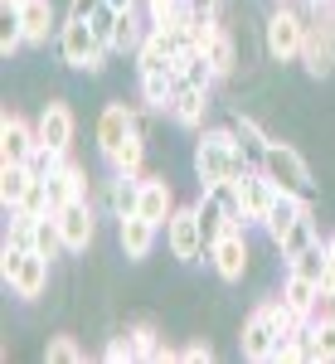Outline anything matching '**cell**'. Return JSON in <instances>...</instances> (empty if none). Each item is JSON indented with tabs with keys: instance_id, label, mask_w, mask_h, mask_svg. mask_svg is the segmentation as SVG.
Returning <instances> with one entry per match:
<instances>
[{
	"instance_id": "obj_2",
	"label": "cell",
	"mask_w": 335,
	"mask_h": 364,
	"mask_svg": "<svg viewBox=\"0 0 335 364\" xmlns=\"http://www.w3.org/2000/svg\"><path fill=\"white\" fill-rule=\"evenodd\" d=\"M107 54H112V49L92 34L87 20L68 15V20L58 25V58H63L73 73H102V68H107Z\"/></svg>"
},
{
	"instance_id": "obj_38",
	"label": "cell",
	"mask_w": 335,
	"mask_h": 364,
	"mask_svg": "<svg viewBox=\"0 0 335 364\" xmlns=\"http://www.w3.org/2000/svg\"><path fill=\"white\" fill-rule=\"evenodd\" d=\"M321 296L335 301V238H326V277H321Z\"/></svg>"
},
{
	"instance_id": "obj_7",
	"label": "cell",
	"mask_w": 335,
	"mask_h": 364,
	"mask_svg": "<svg viewBox=\"0 0 335 364\" xmlns=\"http://www.w3.org/2000/svg\"><path fill=\"white\" fill-rule=\"evenodd\" d=\"M238 350H243V360H252V364L277 360V301L252 306V316L243 321V336H238Z\"/></svg>"
},
{
	"instance_id": "obj_12",
	"label": "cell",
	"mask_w": 335,
	"mask_h": 364,
	"mask_svg": "<svg viewBox=\"0 0 335 364\" xmlns=\"http://www.w3.org/2000/svg\"><path fill=\"white\" fill-rule=\"evenodd\" d=\"M238 190H243V214H248V228L257 224L262 228V219H267V209H272V199H277V185L267 180V170L252 166L238 175Z\"/></svg>"
},
{
	"instance_id": "obj_19",
	"label": "cell",
	"mask_w": 335,
	"mask_h": 364,
	"mask_svg": "<svg viewBox=\"0 0 335 364\" xmlns=\"http://www.w3.org/2000/svg\"><path fill=\"white\" fill-rule=\"evenodd\" d=\"M137 214H146V219H156V224L166 228V219L175 214V190H170L166 175H146V180H141Z\"/></svg>"
},
{
	"instance_id": "obj_40",
	"label": "cell",
	"mask_w": 335,
	"mask_h": 364,
	"mask_svg": "<svg viewBox=\"0 0 335 364\" xmlns=\"http://www.w3.org/2000/svg\"><path fill=\"white\" fill-rule=\"evenodd\" d=\"M102 0H68V15H78V20H87L92 10H97Z\"/></svg>"
},
{
	"instance_id": "obj_18",
	"label": "cell",
	"mask_w": 335,
	"mask_h": 364,
	"mask_svg": "<svg viewBox=\"0 0 335 364\" xmlns=\"http://www.w3.org/2000/svg\"><path fill=\"white\" fill-rule=\"evenodd\" d=\"M311 209V199H302V195H287V190H277V199H272V209H267V219H262V233L272 238V248H277L282 238H287V228L297 224L302 214Z\"/></svg>"
},
{
	"instance_id": "obj_29",
	"label": "cell",
	"mask_w": 335,
	"mask_h": 364,
	"mask_svg": "<svg viewBox=\"0 0 335 364\" xmlns=\"http://www.w3.org/2000/svg\"><path fill=\"white\" fill-rule=\"evenodd\" d=\"M204 58L214 63V73H219V78H228V73L238 68V44H233V34H228L223 25H219V34L204 44Z\"/></svg>"
},
{
	"instance_id": "obj_35",
	"label": "cell",
	"mask_w": 335,
	"mask_h": 364,
	"mask_svg": "<svg viewBox=\"0 0 335 364\" xmlns=\"http://www.w3.org/2000/svg\"><path fill=\"white\" fill-rule=\"evenodd\" d=\"M44 360H49V364H83L87 355H83V345H78L73 336H54V340H49V350H44Z\"/></svg>"
},
{
	"instance_id": "obj_14",
	"label": "cell",
	"mask_w": 335,
	"mask_h": 364,
	"mask_svg": "<svg viewBox=\"0 0 335 364\" xmlns=\"http://www.w3.org/2000/svg\"><path fill=\"white\" fill-rule=\"evenodd\" d=\"M166 117L175 127H185V132H195L204 127V117H209V87H195V83H180L175 87V97H170Z\"/></svg>"
},
{
	"instance_id": "obj_31",
	"label": "cell",
	"mask_w": 335,
	"mask_h": 364,
	"mask_svg": "<svg viewBox=\"0 0 335 364\" xmlns=\"http://www.w3.org/2000/svg\"><path fill=\"white\" fill-rule=\"evenodd\" d=\"M146 29H141L137 10H117V34H112V54H137Z\"/></svg>"
},
{
	"instance_id": "obj_21",
	"label": "cell",
	"mask_w": 335,
	"mask_h": 364,
	"mask_svg": "<svg viewBox=\"0 0 335 364\" xmlns=\"http://www.w3.org/2000/svg\"><path fill=\"white\" fill-rule=\"evenodd\" d=\"M282 306L287 311H297V316H316V311L321 306H331V301H326V296H321V287H316V282H307V277H292V272H287V282H282Z\"/></svg>"
},
{
	"instance_id": "obj_39",
	"label": "cell",
	"mask_w": 335,
	"mask_h": 364,
	"mask_svg": "<svg viewBox=\"0 0 335 364\" xmlns=\"http://www.w3.org/2000/svg\"><path fill=\"white\" fill-rule=\"evenodd\" d=\"M180 360H204V364H209V360H214V345H209V340H190V345H185V350H180Z\"/></svg>"
},
{
	"instance_id": "obj_24",
	"label": "cell",
	"mask_w": 335,
	"mask_h": 364,
	"mask_svg": "<svg viewBox=\"0 0 335 364\" xmlns=\"http://www.w3.org/2000/svg\"><path fill=\"white\" fill-rule=\"evenodd\" d=\"M137 199H141V175H112L107 180V214L112 219L137 214Z\"/></svg>"
},
{
	"instance_id": "obj_8",
	"label": "cell",
	"mask_w": 335,
	"mask_h": 364,
	"mask_svg": "<svg viewBox=\"0 0 335 364\" xmlns=\"http://www.w3.org/2000/svg\"><path fill=\"white\" fill-rule=\"evenodd\" d=\"M34 132H39V146H44V151L68 156L73 132H78V117H73L68 102H44V112H39V122H34Z\"/></svg>"
},
{
	"instance_id": "obj_3",
	"label": "cell",
	"mask_w": 335,
	"mask_h": 364,
	"mask_svg": "<svg viewBox=\"0 0 335 364\" xmlns=\"http://www.w3.org/2000/svg\"><path fill=\"white\" fill-rule=\"evenodd\" d=\"M257 166L267 170V180H272L277 190H287V195H302V199L316 195V175H311L307 156H302L297 146H287V141H272V146L262 151V161H257Z\"/></svg>"
},
{
	"instance_id": "obj_43",
	"label": "cell",
	"mask_w": 335,
	"mask_h": 364,
	"mask_svg": "<svg viewBox=\"0 0 335 364\" xmlns=\"http://www.w3.org/2000/svg\"><path fill=\"white\" fill-rule=\"evenodd\" d=\"M326 15H331V25H335V0H331V5H326Z\"/></svg>"
},
{
	"instance_id": "obj_28",
	"label": "cell",
	"mask_w": 335,
	"mask_h": 364,
	"mask_svg": "<svg viewBox=\"0 0 335 364\" xmlns=\"http://www.w3.org/2000/svg\"><path fill=\"white\" fill-rule=\"evenodd\" d=\"M29 185H34V170L29 166H5V161H0V204H5V209H15V204L25 199Z\"/></svg>"
},
{
	"instance_id": "obj_34",
	"label": "cell",
	"mask_w": 335,
	"mask_h": 364,
	"mask_svg": "<svg viewBox=\"0 0 335 364\" xmlns=\"http://www.w3.org/2000/svg\"><path fill=\"white\" fill-rule=\"evenodd\" d=\"M233 127H238V136H243V146H248V156H252V161H262V151L272 146V136H267V132H262V127H257L248 112L233 117Z\"/></svg>"
},
{
	"instance_id": "obj_15",
	"label": "cell",
	"mask_w": 335,
	"mask_h": 364,
	"mask_svg": "<svg viewBox=\"0 0 335 364\" xmlns=\"http://www.w3.org/2000/svg\"><path fill=\"white\" fill-rule=\"evenodd\" d=\"M44 185H49V209H63V204H73V199H87V175L78 161H68L63 156V166L54 170V175H44Z\"/></svg>"
},
{
	"instance_id": "obj_9",
	"label": "cell",
	"mask_w": 335,
	"mask_h": 364,
	"mask_svg": "<svg viewBox=\"0 0 335 364\" xmlns=\"http://www.w3.org/2000/svg\"><path fill=\"white\" fill-rule=\"evenodd\" d=\"M39 151V132L29 127L20 112L0 117V161L5 166H29V156Z\"/></svg>"
},
{
	"instance_id": "obj_27",
	"label": "cell",
	"mask_w": 335,
	"mask_h": 364,
	"mask_svg": "<svg viewBox=\"0 0 335 364\" xmlns=\"http://www.w3.org/2000/svg\"><path fill=\"white\" fill-rule=\"evenodd\" d=\"M287 272L321 287V277H326V238H321V243H311V248H302V252H292V257H287Z\"/></svg>"
},
{
	"instance_id": "obj_20",
	"label": "cell",
	"mask_w": 335,
	"mask_h": 364,
	"mask_svg": "<svg viewBox=\"0 0 335 364\" xmlns=\"http://www.w3.org/2000/svg\"><path fill=\"white\" fill-rule=\"evenodd\" d=\"M307 345H311V364H335V311L321 306L307 321Z\"/></svg>"
},
{
	"instance_id": "obj_36",
	"label": "cell",
	"mask_w": 335,
	"mask_h": 364,
	"mask_svg": "<svg viewBox=\"0 0 335 364\" xmlns=\"http://www.w3.org/2000/svg\"><path fill=\"white\" fill-rule=\"evenodd\" d=\"M87 25H92V34H97V39H102V44L112 49V34H117V10H112L107 0H102V5L87 15Z\"/></svg>"
},
{
	"instance_id": "obj_11",
	"label": "cell",
	"mask_w": 335,
	"mask_h": 364,
	"mask_svg": "<svg viewBox=\"0 0 335 364\" xmlns=\"http://www.w3.org/2000/svg\"><path fill=\"white\" fill-rule=\"evenodd\" d=\"M137 132H141V117L132 112L127 102H107V107H102V117H97V151H102V156H112L122 141L137 136Z\"/></svg>"
},
{
	"instance_id": "obj_30",
	"label": "cell",
	"mask_w": 335,
	"mask_h": 364,
	"mask_svg": "<svg viewBox=\"0 0 335 364\" xmlns=\"http://www.w3.org/2000/svg\"><path fill=\"white\" fill-rule=\"evenodd\" d=\"M25 49V25H20V5H5L0 0V54L15 58Z\"/></svg>"
},
{
	"instance_id": "obj_37",
	"label": "cell",
	"mask_w": 335,
	"mask_h": 364,
	"mask_svg": "<svg viewBox=\"0 0 335 364\" xmlns=\"http://www.w3.org/2000/svg\"><path fill=\"white\" fill-rule=\"evenodd\" d=\"M102 360H107V364H127V360H137V345H132V336H112L107 345H102Z\"/></svg>"
},
{
	"instance_id": "obj_45",
	"label": "cell",
	"mask_w": 335,
	"mask_h": 364,
	"mask_svg": "<svg viewBox=\"0 0 335 364\" xmlns=\"http://www.w3.org/2000/svg\"><path fill=\"white\" fill-rule=\"evenodd\" d=\"M5 5H25V0H5Z\"/></svg>"
},
{
	"instance_id": "obj_41",
	"label": "cell",
	"mask_w": 335,
	"mask_h": 364,
	"mask_svg": "<svg viewBox=\"0 0 335 364\" xmlns=\"http://www.w3.org/2000/svg\"><path fill=\"white\" fill-rule=\"evenodd\" d=\"M190 15H219V0H185Z\"/></svg>"
},
{
	"instance_id": "obj_16",
	"label": "cell",
	"mask_w": 335,
	"mask_h": 364,
	"mask_svg": "<svg viewBox=\"0 0 335 364\" xmlns=\"http://www.w3.org/2000/svg\"><path fill=\"white\" fill-rule=\"evenodd\" d=\"M302 63H307L311 78H326L335 68V25L321 20V25L307 29V49H302Z\"/></svg>"
},
{
	"instance_id": "obj_25",
	"label": "cell",
	"mask_w": 335,
	"mask_h": 364,
	"mask_svg": "<svg viewBox=\"0 0 335 364\" xmlns=\"http://www.w3.org/2000/svg\"><path fill=\"white\" fill-rule=\"evenodd\" d=\"M102 161H107L112 175H141V166H146V136H141V132L127 136L112 156H102Z\"/></svg>"
},
{
	"instance_id": "obj_1",
	"label": "cell",
	"mask_w": 335,
	"mask_h": 364,
	"mask_svg": "<svg viewBox=\"0 0 335 364\" xmlns=\"http://www.w3.org/2000/svg\"><path fill=\"white\" fill-rule=\"evenodd\" d=\"M243 170H252V156L238 127H209L195 146V175H199V190L204 185H219V180H238Z\"/></svg>"
},
{
	"instance_id": "obj_44",
	"label": "cell",
	"mask_w": 335,
	"mask_h": 364,
	"mask_svg": "<svg viewBox=\"0 0 335 364\" xmlns=\"http://www.w3.org/2000/svg\"><path fill=\"white\" fill-rule=\"evenodd\" d=\"M311 5H316V10H326V5H331V0H311Z\"/></svg>"
},
{
	"instance_id": "obj_17",
	"label": "cell",
	"mask_w": 335,
	"mask_h": 364,
	"mask_svg": "<svg viewBox=\"0 0 335 364\" xmlns=\"http://www.w3.org/2000/svg\"><path fill=\"white\" fill-rule=\"evenodd\" d=\"M44 287H49V257L44 252H25V262L15 267V277H10V291L20 296V301H39L44 296Z\"/></svg>"
},
{
	"instance_id": "obj_13",
	"label": "cell",
	"mask_w": 335,
	"mask_h": 364,
	"mask_svg": "<svg viewBox=\"0 0 335 364\" xmlns=\"http://www.w3.org/2000/svg\"><path fill=\"white\" fill-rule=\"evenodd\" d=\"M156 238H161V224L146 219V214H127V219H117V243H122V252H127L132 262L151 257Z\"/></svg>"
},
{
	"instance_id": "obj_42",
	"label": "cell",
	"mask_w": 335,
	"mask_h": 364,
	"mask_svg": "<svg viewBox=\"0 0 335 364\" xmlns=\"http://www.w3.org/2000/svg\"><path fill=\"white\" fill-rule=\"evenodd\" d=\"M112 10H137V0H107Z\"/></svg>"
},
{
	"instance_id": "obj_22",
	"label": "cell",
	"mask_w": 335,
	"mask_h": 364,
	"mask_svg": "<svg viewBox=\"0 0 335 364\" xmlns=\"http://www.w3.org/2000/svg\"><path fill=\"white\" fill-rule=\"evenodd\" d=\"M20 25H25V44H49L54 34V0H25L20 5Z\"/></svg>"
},
{
	"instance_id": "obj_5",
	"label": "cell",
	"mask_w": 335,
	"mask_h": 364,
	"mask_svg": "<svg viewBox=\"0 0 335 364\" xmlns=\"http://www.w3.org/2000/svg\"><path fill=\"white\" fill-rule=\"evenodd\" d=\"M166 248H170V257H180V262H199V257L209 252L199 204H175V214L166 219Z\"/></svg>"
},
{
	"instance_id": "obj_10",
	"label": "cell",
	"mask_w": 335,
	"mask_h": 364,
	"mask_svg": "<svg viewBox=\"0 0 335 364\" xmlns=\"http://www.w3.org/2000/svg\"><path fill=\"white\" fill-rule=\"evenodd\" d=\"M54 219H58V233H63L68 252H87V243L97 238V214H92V204H87V199H73V204H63Z\"/></svg>"
},
{
	"instance_id": "obj_32",
	"label": "cell",
	"mask_w": 335,
	"mask_h": 364,
	"mask_svg": "<svg viewBox=\"0 0 335 364\" xmlns=\"http://www.w3.org/2000/svg\"><path fill=\"white\" fill-rule=\"evenodd\" d=\"M311 243H321V228H316V219H311V209L297 219V224L287 228V238L277 243V252L282 257H292V252H302V248H311Z\"/></svg>"
},
{
	"instance_id": "obj_26",
	"label": "cell",
	"mask_w": 335,
	"mask_h": 364,
	"mask_svg": "<svg viewBox=\"0 0 335 364\" xmlns=\"http://www.w3.org/2000/svg\"><path fill=\"white\" fill-rule=\"evenodd\" d=\"M127 336H132V345H137V360H180V350L161 345V336H156V326H151V321L127 326Z\"/></svg>"
},
{
	"instance_id": "obj_4",
	"label": "cell",
	"mask_w": 335,
	"mask_h": 364,
	"mask_svg": "<svg viewBox=\"0 0 335 364\" xmlns=\"http://www.w3.org/2000/svg\"><path fill=\"white\" fill-rule=\"evenodd\" d=\"M307 15L302 10H292L287 0H282L277 10L267 15V29H262V44H267V54L277 58V63H292V58H302L307 49Z\"/></svg>"
},
{
	"instance_id": "obj_33",
	"label": "cell",
	"mask_w": 335,
	"mask_h": 364,
	"mask_svg": "<svg viewBox=\"0 0 335 364\" xmlns=\"http://www.w3.org/2000/svg\"><path fill=\"white\" fill-rule=\"evenodd\" d=\"M34 252H44L49 262L68 252V243H63V233H58V219H54V214H44V219H39V233H34Z\"/></svg>"
},
{
	"instance_id": "obj_46",
	"label": "cell",
	"mask_w": 335,
	"mask_h": 364,
	"mask_svg": "<svg viewBox=\"0 0 335 364\" xmlns=\"http://www.w3.org/2000/svg\"><path fill=\"white\" fill-rule=\"evenodd\" d=\"M277 5H282V0H277Z\"/></svg>"
},
{
	"instance_id": "obj_6",
	"label": "cell",
	"mask_w": 335,
	"mask_h": 364,
	"mask_svg": "<svg viewBox=\"0 0 335 364\" xmlns=\"http://www.w3.org/2000/svg\"><path fill=\"white\" fill-rule=\"evenodd\" d=\"M248 224H223L214 238H209V262H214V272L219 282H243L248 272Z\"/></svg>"
},
{
	"instance_id": "obj_23",
	"label": "cell",
	"mask_w": 335,
	"mask_h": 364,
	"mask_svg": "<svg viewBox=\"0 0 335 364\" xmlns=\"http://www.w3.org/2000/svg\"><path fill=\"white\" fill-rule=\"evenodd\" d=\"M175 87H180V73H175V68L141 73V102H146V107H156V112H166L170 97H175Z\"/></svg>"
}]
</instances>
